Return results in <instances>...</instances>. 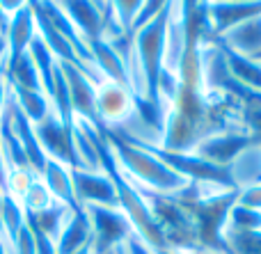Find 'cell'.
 <instances>
[{
  "mask_svg": "<svg viewBox=\"0 0 261 254\" xmlns=\"http://www.w3.org/2000/svg\"><path fill=\"white\" fill-rule=\"evenodd\" d=\"M60 69L64 73V80L69 87V99H71V110L76 122L87 124L90 128H94L96 133L103 135V128H101L99 115H96V82L92 80L87 73H83L81 69L71 67V64H62Z\"/></svg>",
  "mask_w": 261,
  "mask_h": 254,
  "instance_id": "8992f818",
  "label": "cell"
},
{
  "mask_svg": "<svg viewBox=\"0 0 261 254\" xmlns=\"http://www.w3.org/2000/svg\"><path fill=\"white\" fill-rule=\"evenodd\" d=\"M5 58H7V44H5V37H0V71L5 67Z\"/></svg>",
  "mask_w": 261,
  "mask_h": 254,
  "instance_id": "83f0119b",
  "label": "cell"
},
{
  "mask_svg": "<svg viewBox=\"0 0 261 254\" xmlns=\"http://www.w3.org/2000/svg\"><path fill=\"white\" fill-rule=\"evenodd\" d=\"M149 200L151 213L156 218L158 227L163 232L167 247H184V250H199L197 232H195L193 218L188 211L176 202L172 195H153V192H144Z\"/></svg>",
  "mask_w": 261,
  "mask_h": 254,
  "instance_id": "7a4b0ae2",
  "label": "cell"
},
{
  "mask_svg": "<svg viewBox=\"0 0 261 254\" xmlns=\"http://www.w3.org/2000/svg\"><path fill=\"white\" fill-rule=\"evenodd\" d=\"M73 128L64 126L55 112H50L44 122L35 124L37 140H39L46 158L58 160V163L67 165L71 170H81V163H78L76 156V142H73Z\"/></svg>",
  "mask_w": 261,
  "mask_h": 254,
  "instance_id": "52a82bcc",
  "label": "cell"
},
{
  "mask_svg": "<svg viewBox=\"0 0 261 254\" xmlns=\"http://www.w3.org/2000/svg\"><path fill=\"white\" fill-rule=\"evenodd\" d=\"M124 254H156V252H153L151 247H147V245H144V243L133 234V236H130L126 243H124Z\"/></svg>",
  "mask_w": 261,
  "mask_h": 254,
  "instance_id": "cb8c5ba5",
  "label": "cell"
},
{
  "mask_svg": "<svg viewBox=\"0 0 261 254\" xmlns=\"http://www.w3.org/2000/svg\"><path fill=\"white\" fill-rule=\"evenodd\" d=\"M227 172H229L231 186L236 190L241 188L254 186V183H261V142L254 140L227 165Z\"/></svg>",
  "mask_w": 261,
  "mask_h": 254,
  "instance_id": "e0dca14e",
  "label": "cell"
},
{
  "mask_svg": "<svg viewBox=\"0 0 261 254\" xmlns=\"http://www.w3.org/2000/svg\"><path fill=\"white\" fill-rule=\"evenodd\" d=\"M85 213L92 227V254H106L110 250H117L133 236V227L119 209L85 206Z\"/></svg>",
  "mask_w": 261,
  "mask_h": 254,
  "instance_id": "3957f363",
  "label": "cell"
},
{
  "mask_svg": "<svg viewBox=\"0 0 261 254\" xmlns=\"http://www.w3.org/2000/svg\"><path fill=\"white\" fill-rule=\"evenodd\" d=\"M9 117H12V126H14V133H16L18 142H21V149L23 154H25V160L28 165H30V170L39 177L41 172H44L46 167V154L44 149H41L39 140H37V133H35V124L28 122L25 115L21 112V110L16 108V103L12 101V96H9Z\"/></svg>",
  "mask_w": 261,
  "mask_h": 254,
  "instance_id": "4fadbf2b",
  "label": "cell"
},
{
  "mask_svg": "<svg viewBox=\"0 0 261 254\" xmlns=\"http://www.w3.org/2000/svg\"><path fill=\"white\" fill-rule=\"evenodd\" d=\"M250 142H254V135L250 128H245V126L220 128V131H213L208 135H204L193 147V154L213 165L227 167Z\"/></svg>",
  "mask_w": 261,
  "mask_h": 254,
  "instance_id": "5b68a950",
  "label": "cell"
},
{
  "mask_svg": "<svg viewBox=\"0 0 261 254\" xmlns=\"http://www.w3.org/2000/svg\"><path fill=\"white\" fill-rule=\"evenodd\" d=\"M197 254H227V252H222V250H206V247H199Z\"/></svg>",
  "mask_w": 261,
  "mask_h": 254,
  "instance_id": "f546056e",
  "label": "cell"
},
{
  "mask_svg": "<svg viewBox=\"0 0 261 254\" xmlns=\"http://www.w3.org/2000/svg\"><path fill=\"white\" fill-rule=\"evenodd\" d=\"M73 190L78 204L85 206H108L119 209L115 183L103 170H71Z\"/></svg>",
  "mask_w": 261,
  "mask_h": 254,
  "instance_id": "ba28073f",
  "label": "cell"
},
{
  "mask_svg": "<svg viewBox=\"0 0 261 254\" xmlns=\"http://www.w3.org/2000/svg\"><path fill=\"white\" fill-rule=\"evenodd\" d=\"M18 204L23 206V211H25V213H39V211L53 206L55 200H53V195L48 192L46 183L41 181V177H37L35 181L30 183V188L25 190V195L21 197V202H18Z\"/></svg>",
  "mask_w": 261,
  "mask_h": 254,
  "instance_id": "7402d4cb",
  "label": "cell"
},
{
  "mask_svg": "<svg viewBox=\"0 0 261 254\" xmlns=\"http://www.w3.org/2000/svg\"><path fill=\"white\" fill-rule=\"evenodd\" d=\"M202 9L211 37H218L227 27L261 14V3H202Z\"/></svg>",
  "mask_w": 261,
  "mask_h": 254,
  "instance_id": "30bf717a",
  "label": "cell"
},
{
  "mask_svg": "<svg viewBox=\"0 0 261 254\" xmlns=\"http://www.w3.org/2000/svg\"><path fill=\"white\" fill-rule=\"evenodd\" d=\"M62 12L71 21V25L78 30V35L87 41V46L94 39L103 37L106 23V3H87V0H71V3H60Z\"/></svg>",
  "mask_w": 261,
  "mask_h": 254,
  "instance_id": "9c48e42d",
  "label": "cell"
},
{
  "mask_svg": "<svg viewBox=\"0 0 261 254\" xmlns=\"http://www.w3.org/2000/svg\"><path fill=\"white\" fill-rule=\"evenodd\" d=\"M213 39H216V37H213ZM218 44H220V41H218ZM220 50H222V58H225L229 78H234L236 82L250 87V90L261 92V62H257V60H252V58H245V55L236 53V50L227 48V46H222V44H220Z\"/></svg>",
  "mask_w": 261,
  "mask_h": 254,
  "instance_id": "ac0fdd59",
  "label": "cell"
},
{
  "mask_svg": "<svg viewBox=\"0 0 261 254\" xmlns=\"http://www.w3.org/2000/svg\"><path fill=\"white\" fill-rule=\"evenodd\" d=\"M96 115H99L103 133L119 131L138 115L135 96L130 94L128 87L103 80L96 87Z\"/></svg>",
  "mask_w": 261,
  "mask_h": 254,
  "instance_id": "277c9868",
  "label": "cell"
},
{
  "mask_svg": "<svg viewBox=\"0 0 261 254\" xmlns=\"http://www.w3.org/2000/svg\"><path fill=\"white\" fill-rule=\"evenodd\" d=\"M236 204L245 206V209H252V211H261V183L241 188L236 192Z\"/></svg>",
  "mask_w": 261,
  "mask_h": 254,
  "instance_id": "603a6c76",
  "label": "cell"
},
{
  "mask_svg": "<svg viewBox=\"0 0 261 254\" xmlns=\"http://www.w3.org/2000/svg\"><path fill=\"white\" fill-rule=\"evenodd\" d=\"M106 254H124V252H122V247H117V250H110V252H106Z\"/></svg>",
  "mask_w": 261,
  "mask_h": 254,
  "instance_id": "1f68e13d",
  "label": "cell"
},
{
  "mask_svg": "<svg viewBox=\"0 0 261 254\" xmlns=\"http://www.w3.org/2000/svg\"><path fill=\"white\" fill-rule=\"evenodd\" d=\"M5 181H7V172H5V160H3V149H0V188L5 190Z\"/></svg>",
  "mask_w": 261,
  "mask_h": 254,
  "instance_id": "f1b7e54d",
  "label": "cell"
},
{
  "mask_svg": "<svg viewBox=\"0 0 261 254\" xmlns=\"http://www.w3.org/2000/svg\"><path fill=\"white\" fill-rule=\"evenodd\" d=\"M7 27H9V16L3 12V7H0V37H5Z\"/></svg>",
  "mask_w": 261,
  "mask_h": 254,
  "instance_id": "4316f807",
  "label": "cell"
},
{
  "mask_svg": "<svg viewBox=\"0 0 261 254\" xmlns=\"http://www.w3.org/2000/svg\"><path fill=\"white\" fill-rule=\"evenodd\" d=\"M28 55H30L32 64H35L37 76H39V82H41V87H44L46 96L50 99V94H53V87H55V71H58V60H55V55L50 53L48 46L41 41L39 35H37L35 39L30 41V46H28Z\"/></svg>",
  "mask_w": 261,
  "mask_h": 254,
  "instance_id": "ffe728a7",
  "label": "cell"
},
{
  "mask_svg": "<svg viewBox=\"0 0 261 254\" xmlns=\"http://www.w3.org/2000/svg\"><path fill=\"white\" fill-rule=\"evenodd\" d=\"M92 245V227L85 209L71 211L55 241V254H76Z\"/></svg>",
  "mask_w": 261,
  "mask_h": 254,
  "instance_id": "5bb4252c",
  "label": "cell"
},
{
  "mask_svg": "<svg viewBox=\"0 0 261 254\" xmlns=\"http://www.w3.org/2000/svg\"><path fill=\"white\" fill-rule=\"evenodd\" d=\"M156 254H197V250H184V247H167V250L156 252Z\"/></svg>",
  "mask_w": 261,
  "mask_h": 254,
  "instance_id": "484cf974",
  "label": "cell"
},
{
  "mask_svg": "<svg viewBox=\"0 0 261 254\" xmlns=\"http://www.w3.org/2000/svg\"><path fill=\"white\" fill-rule=\"evenodd\" d=\"M7 101H9V87L7 80H5V73L0 71V117H3L5 108H7Z\"/></svg>",
  "mask_w": 261,
  "mask_h": 254,
  "instance_id": "d4e9b609",
  "label": "cell"
},
{
  "mask_svg": "<svg viewBox=\"0 0 261 254\" xmlns=\"http://www.w3.org/2000/svg\"><path fill=\"white\" fill-rule=\"evenodd\" d=\"M216 39L220 41L222 46H227V48L245 55V58L257 60L261 55V14L250 16V18H245V21L236 23V25L227 27Z\"/></svg>",
  "mask_w": 261,
  "mask_h": 254,
  "instance_id": "8fae6325",
  "label": "cell"
},
{
  "mask_svg": "<svg viewBox=\"0 0 261 254\" xmlns=\"http://www.w3.org/2000/svg\"><path fill=\"white\" fill-rule=\"evenodd\" d=\"M9 87V96L16 103V108L25 115L28 122L39 124L53 112V105H50V99L44 94L41 90H25V87Z\"/></svg>",
  "mask_w": 261,
  "mask_h": 254,
  "instance_id": "d6986e66",
  "label": "cell"
},
{
  "mask_svg": "<svg viewBox=\"0 0 261 254\" xmlns=\"http://www.w3.org/2000/svg\"><path fill=\"white\" fill-rule=\"evenodd\" d=\"M76 254H92V247H85V250H81V252H76Z\"/></svg>",
  "mask_w": 261,
  "mask_h": 254,
  "instance_id": "d6a6232c",
  "label": "cell"
},
{
  "mask_svg": "<svg viewBox=\"0 0 261 254\" xmlns=\"http://www.w3.org/2000/svg\"><path fill=\"white\" fill-rule=\"evenodd\" d=\"M41 181L46 183L48 192L53 195V200L58 204L69 206L71 211H83V206L76 200V190H73V177H71V167L58 163V160H46L44 172L39 174Z\"/></svg>",
  "mask_w": 261,
  "mask_h": 254,
  "instance_id": "9a60e30c",
  "label": "cell"
},
{
  "mask_svg": "<svg viewBox=\"0 0 261 254\" xmlns=\"http://www.w3.org/2000/svg\"><path fill=\"white\" fill-rule=\"evenodd\" d=\"M90 53H92V62H94V69L99 71V76L103 80L117 82V85L128 87V73H126V64H124L122 55L117 53L110 41H106L103 37L101 39H94L90 44Z\"/></svg>",
  "mask_w": 261,
  "mask_h": 254,
  "instance_id": "2e32d148",
  "label": "cell"
},
{
  "mask_svg": "<svg viewBox=\"0 0 261 254\" xmlns=\"http://www.w3.org/2000/svg\"><path fill=\"white\" fill-rule=\"evenodd\" d=\"M5 195H7V192H5L3 188H0V213H3V202H5Z\"/></svg>",
  "mask_w": 261,
  "mask_h": 254,
  "instance_id": "4dcf8cb0",
  "label": "cell"
},
{
  "mask_svg": "<svg viewBox=\"0 0 261 254\" xmlns=\"http://www.w3.org/2000/svg\"><path fill=\"white\" fill-rule=\"evenodd\" d=\"M103 137H106V142H108L117 165L122 167V172L126 174L142 192L174 197L188 186V179L176 174L174 170L163 158H158L149 147L140 145V142L130 140L126 135L113 133V131H106Z\"/></svg>",
  "mask_w": 261,
  "mask_h": 254,
  "instance_id": "6da1fadb",
  "label": "cell"
},
{
  "mask_svg": "<svg viewBox=\"0 0 261 254\" xmlns=\"http://www.w3.org/2000/svg\"><path fill=\"white\" fill-rule=\"evenodd\" d=\"M257 62H261V55H259V58H257Z\"/></svg>",
  "mask_w": 261,
  "mask_h": 254,
  "instance_id": "836d02e7",
  "label": "cell"
},
{
  "mask_svg": "<svg viewBox=\"0 0 261 254\" xmlns=\"http://www.w3.org/2000/svg\"><path fill=\"white\" fill-rule=\"evenodd\" d=\"M248 232H261V211H252L234 204L229 209V213H227L222 234H248Z\"/></svg>",
  "mask_w": 261,
  "mask_h": 254,
  "instance_id": "44dd1931",
  "label": "cell"
},
{
  "mask_svg": "<svg viewBox=\"0 0 261 254\" xmlns=\"http://www.w3.org/2000/svg\"><path fill=\"white\" fill-rule=\"evenodd\" d=\"M35 37H37V25H35L32 3H23V7L9 18V27L5 32V44H7L5 62H14V60L21 58Z\"/></svg>",
  "mask_w": 261,
  "mask_h": 254,
  "instance_id": "7c38bea8",
  "label": "cell"
},
{
  "mask_svg": "<svg viewBox=\"0 0 261 254\" xmlns=\"http://www.w3.org/2000/svg\"><path fill=\"white\" fill-rule=\"evenodd\" d=\"M122 252H124V245H122Z\"/></svg>",
  "mask_w": 261,
  "mask_h": 254,
  "instance_id": "e575fe53",
  "label": "cell"
}]
</instances>
